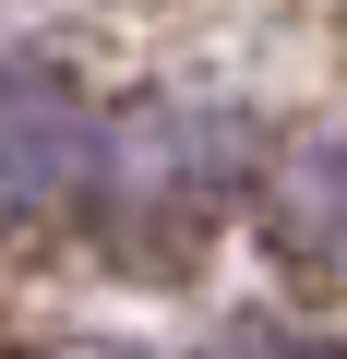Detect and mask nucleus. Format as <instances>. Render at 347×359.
Segmentation results:
<instances>
[{"label":"nucleus","instance_id":"2","mask_svg":"<svg viewBox=\"0 0 347 359\" xmlns=\"http://www.w3.org/2000/svg\"><path fill=\"white\" fill-rule=\"evenodd\" d=\"M96 108L60 72H0V228H48L96 192Z\"/></svg>","mask_w":347,"mask_h":359},{"label":"nucleus","instance_id":"4","mask_svg":"<svg viewBox=\"0 0 347 359\" xmlns=\"http://www.w3.org/2000/svg\"><path fill=\"white\" fill-rule=\"evenodd\" d=\"M204 359H347V347L311 323H228V335H204Z\"/></svg>","mask_w":347,"mask_h":359},{"label":"nucleus","instance_id":"3","mask_svg":"<svg viewBox=\"0 0 347 359\" xmlns=\"http://www.w3.org/2000/svg\"><path fill=\"white\" fill-rule=\"evenodd\" d=\"M275 228H287L311 264L347 276V132H335V144H299V156L275 168Z\"/></svg>","mask_w":347,"mask_h":359},{"label":"nucleus","instance_id":"1","mask_svg":"<svg viewBox=\"0 0 347 359\" xmlns=\"http://www.w3.org/2000/svg\"><path fill=\"white\" fill-rule=\"evenodd\" d=\"M240 168H252V132L228 108H144L132 132L96 144V192L132 240H204V216L240 192Z\"/></svg>","mask_w":347,"mask_h":359}]
</instances>
